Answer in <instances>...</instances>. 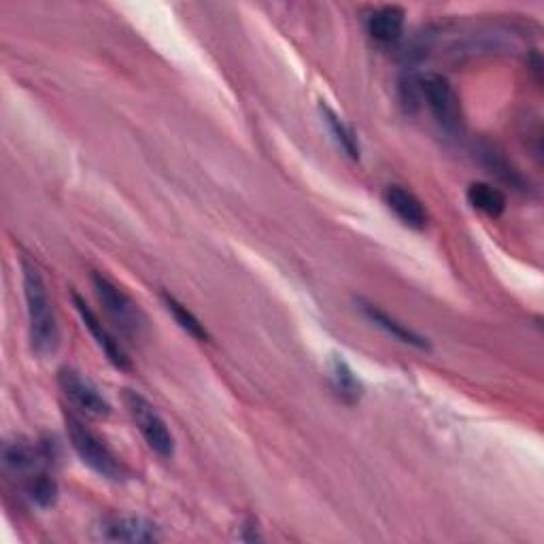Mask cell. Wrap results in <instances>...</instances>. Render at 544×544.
<instances>
[{"mask_svg":"<svg viewBox=\"0 0 544 544\" xmlns=\"http://www.w3.org/2000/svg\"><path fill=\"white\" fill-rule=\"evenodd\" d=\"M24 296H26V311H28V330H30V345L32 351L39 355L54 353L60 345V330L51 306L47 285L41 277L39 268L24 260Z\"/></svg>","mask_w":544,"mask_h":544,"instance_id":"1","label":"cell"},{"mask_svg":"<svg viewBox=\"0 0 544 544\" xmlns=\"http://www.w3.org/2000/svg\"><path fill=\"white\" fill-rule=\"evenodd\" d=\"M66 432L68 438H71L75 453L85 466L94 470L98 476H102V479L109 481L124 479L126 472L124 466L119 464V459L105 445V440H100V436L94 434L77 415L73 413L66 415Z\"/></svg>","mask_w":544,"mask_h":544,"instance_id":"2","label":"cell"},{"mask_svg":"<svg viewBox=\"0 0 544 544\" xmlns=\"http://www.w3.org/2000/svg\"><path fill=\"white\" fill-rule=\"evenodd\" d=\"M94 292L102 304V309L109 315V319L115 326L122 330L126 336L139 338L147 330V317L141 311V306L136 304L122 287H117L111 279L94 275Z\"/></svg>","mask_w":544,"mask_h":544,"instance_id":"3","label":"cell"},{"mask_svg":"<svg viewBox=\"0 0 544 544\" xmlns=\"http://www.w3.org/2000/svg\"><path fill=\"white\" fill-rule=\"evenodd\" d=\"M417 88L421 98L425 100V105H428L432 117L436 119V124L442 130L449 134L462 130V124H464L462 105H459V96L455 94L453 85L449 83L447 77L430 73L417 81Z\"/></svg>","mask_w":544,"mask_h":544,"instance_id":"4","label":"cell"},{"mask_svg":"<svg viewBox=\"0 0 544 544\" xmlns=\"http://www.w3.org/2000/svg\"><path fill=\"white\" fill-rule=\"evenodd\" d=\"M124 400H126L132 421L136 423V428H139V432L143 434L149 449L156 451L164 459L173 457L175 455V438H173V434H170L162 415L156 411V406H153L147 398H143L141 394H136V391H126Z\"/></svg>","mask_w":544,"mask_h":544,"instance_id":"5","label":"cell"},{"mask_svg":"<svg viewBox=\"0 0 544 544\" xmlns=\"http://www.w3.org/2000/svg\"><path fill=\"white\" fill-rule=\"evenodd\" d=\"M58 383L60 389L64 391V396L71 400L83 415L102 419L111 413V404L107 402V398L102 396L98 387L90 379H85L81 372L73 368H62L58 372Z\"/></svg>","mask_w":544,"mask_h":544,"instance_id":"6","label":"cell"},{"mask_svg":"<svg viewBox=\"0 0 544 544\" xmlns=\"http://www.w3.org/2000/svg\"><path fill=\"white\" fill-rule=\"evenodd\" d=\"M73 302H75L77 313L81 315V321L85 323V328L90 330V334L96 340V345L102 349V353L107 355V360L117 370H132V362H130L128 353L124 351L122 345H119V340L107 330L105 323L98 319V315L90 309L88 304H85V300L79 294H73Z\"/></svg>","mask_w":544,"mask_h":544,"instance_id":"7","label":"cell"},{"mask_svg":"<svg viewBox=\"0 0 544 544\" xmlns=\"http://www.w3.org/2000/svg\"><path fill=\"white\" fill-rule=\"evenodd\" d=\"M100 536L113 542H156L158 525L141 517H107L100 525Z\"/></svg>","mask_w":544,"mask_h":544,"instance_id":"8","label":"cell"},{"mask_svg":"<svg viewBox=\"0 0 544 544\" xmlns=\"http://www.w3.org/2000/svg\"><path fill=\"white\" fill-rule=\"evenodd\" d=\"M385 202H387V207L396 213V217L402 221L404 226L413 228V230H423L425 226H428L430 215H428V211H425L423 202L413 192H408L406 187H400V185L387 187Z\"/></svg>","mask_w":544,"mask_h":544,"instance_id":"9","label":"cell"},{"mask_svg":"<svg viewBox=\"0 0 544 544\" xmlns=\"http://www.w3.org/2000/svg\"><path fill=\"white\" fill-rule=\"evenodd\" d=\"M362 313L374 323V326L381 328L385 334H389L391 338L400 340L404 345H411L415 349H430L428 338H423L421 334H417L415 330H411L406 326V323L398 321L396 317H391L389 313H385L383 309L368 302H362Z\"/></svg>","mask_w":544,"mask_h":544,"instance_id":"10","label":"cell"},{"mask_svg":"<svg viewBox=\"0 0 544 544\" xmlns=\"http://www.w3.org/2000/svg\"><path fill=\"white\" fill-rule=\"evenodd\" d=\"M404 17H406V13L402 7H396V5L383 7L370 15L368 32L381 43L396 41V39H400V34L404 30Z\"/></svg>","mask_w":544,"mask_h":544,"instance_id":"11","label":"cell"},{"mask_svg":"<svg viewBox=\"0 0 544 544\" xmlns=\"http://www.w3.org/2000/svg\"><path fill=\"white\" fill-rule=\"evenodd\" d=\"M468 202L476 211L485 213L487 217H500L506 211V196L498 187H493L489 183H472L468 187Z\"/></svg>","mask_w":544,"mask_h":544,"instance_id":"12","label":"cell"},{"mask_svg":"<svg viewBox=\"0 0 544 544\" xmlns=\"http://www.w3.org/2000/svg\"><path fill=\"white\" fill-rule=\"evenodd\" d=\"M330 377H332L336 394L343 400L355 402L362 396V383L355 377L351 366L343 360V357L334 355V360L330 364Z\"/></svg>","mask_w":544,"mask_h":544,"instance_id":"13","label":"cell"},{"mask_svg":"<svg viewBox=\"0 0 544 544\" xmlns=\"http://www.w3.org/2000/svg\"><path fill=\"white\" fill-rule=\"evenodd\" d=\"M39 459H43V453L32 449L30 445H24V442H9L3 449V464L17 474H24L37 468Z\"/></svg>","mask_w":544,"mask_h":544,"instance_id":"14","label":"cell"},{"mask_svg":"<svg viewBox=\"0 0 544 544\" xmlns=\"http://www.w3.org/2000/svg\"><path fill=\"white\" fill-rule=\"evenodd\" d=\"M321 115L323 119H326L328 128L332 130L336 143L340 145V149H343L349 158L357 160L360 158V143H357V136L353 134V130L349 126L343 124V119H340L328 105H321Z\"/></svg>","mask_w":544,"mask_h":544,"instance_id":"15","label":"cell"},{"mask_svg":"<svg viewBox=\"0 0 544 544\" xmlns=\"http://www.w3.org/2000/svg\"><path fill=\"white\" fill-rule=\"evenodd\" d=\"M162 300L166 304V311L175 317V321L187 334L194 336L196 340H209V332L204 330V326L198 321V317L190 309H187L185 304H181L177 298L168 296V294H164Z\"/></svg>","mask_w":544,"mask_h":544,"instance_id":"16","label":"cell"},{"mask_svg":"<svg viewBox=\"0 0 544 544\" xmlns=\"http://www.w3.org/2000/svg\"><path fill=\"white\" fill-rule=\"evenodd\" d=\"M28 493H30L34 504L47 508V506L54 504L58 498V485L54 479H49V476L39 474V476H32V481L28 485Z\"/></svg>","mask_w":544,"mask_h":544,"instance_id":"17","label":"cell"}]
</instances>
